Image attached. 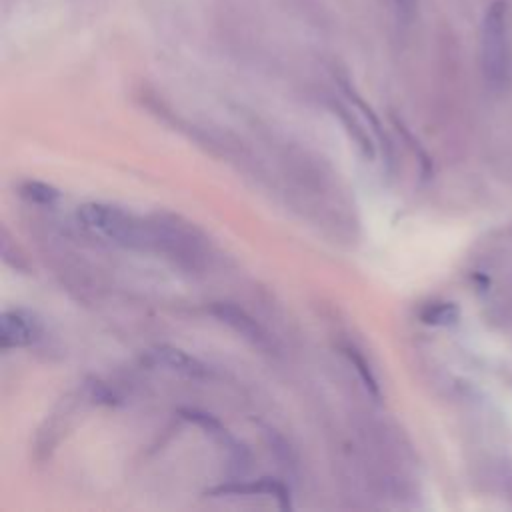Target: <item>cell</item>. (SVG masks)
Instances as JSON below:
<instances>
[{
	"mask_svg": "<svg viewBox=\"0 0 512 512\" xmlns=\"http://www.w3.org/2000/svg\"><path fill=\"white\" fill-rule=\"evenodd\" d=\"M480 64L486 84L494 92L508 88L512 78V44H510V10L504 0H494L480 26Z\"/></svg>",
	"mask_w": 512,
	"mask_h": 512,
	"instance_id": "6da1fadb",
	"label": "cell"
},
{
	"mask_svg": "<svg viewBox=\"0 0 512 512\" xmlns=\"http://www.w3.org/2000/svg\"><path fill=\"white\" fill-rule=\"evenodd\" d=\"M78 222L124 248H150V222L104 202H86L76 210Z\"/></svg>",
	"mask_w": 512,
	"mask_h": 512,
	"instance_id": "7a4b0ae2",
	"label": "cell"
},
{
	"mask_svg": "<svg viewBox=\"0 0 512 512\" xmlns=\"http://www.w3.org/2000/svg\"><path fill=\"white\" fill-rule=\"evenodd\" d=\"M150 222V248L174 258L178 264L194 268L204 256V244L198 230L178 216L158 214Z\"/></svg>",
	"mask_w": 512,
	"mask_h": 512,
	"instance_id": "3957f363",
	"label": "cell"
},
{
	"mask_svg": "<svg viewBox=\"0 0 512 512\" xmlns=\"http://www.w3.org/2000/svg\"><path fill=\"white\" fill-rule=\"evenodd\" d=\"M210 314L216 320H220L222 324H226L230 330H234L238 336L248 340L252 346H256L260 350L272 348V340H270L268 332L244 308H240L232 302H214L210 306Z\"/></svg>",
	"mask_w": 512,
	"mask_h": 512,
	"instance_id": "277c9868",
	"label": "cell"
},
{
	"mask_svg": "<svg viewBox=\"0 0 512 512\" xmlns=\"http://www.w3.org/2000/svg\"><path fill=\"white\" fill-rule=\"evenodd\" d=\"M40 336L38 320L26 310H6L0 318V346L4 350L10 348H26L34 344Z\"/></svg>",
	"mask_w": 512,
	"mask_h": 512,
	"instance_id": "5b68a950",
	"label": "cell"
},
{
	"mask_svg": "<svg viewBox=\"0 0 512 512\" xmlns=\"http://www.w3.org/2000/svg\"><path fill=\"white\" fill-rule=\"evenodd\" d=\"M150 358L154 364H158L174 374L186 376V378H206L208 376V368L204 362H200L198 358H194L192 354H188L176 346L160 344L150 350Z\"/></svg>",
	"mask_w": 512,
	"mask_h": 512,
	"instance_id": "8992f818",
	"label": "cell"
},
{
	"mask_svg": "<svg viewBox=\"0 0 512 512\" xmlns=\"http://www.w3.org/2000/svg\"><path fill=\"white\" fill-rule=\"evenodd\" d=\"M342 352H344V356L348 358V362L354 366V370H356V374H358V378L362 380V384L366 386V390L374 396V398H380V386H378V380H376V376H374V372H372V368H370V364H368V360L362 356V352L358 350V348H354V346H344L342 348Z\"/></svg>",
	"mask_w": 512,
	"mask_h": 512,
	"instance_id": "52a82bcc",
	"label": "cell"
},
{
	"mask_svg": "<svg viewBox=\"0 0 512 512\" xmlns=\"http://www.w3.org/2000/svg\"><path fill=\"white\" fill-rule=\"evenodd\" d=\"M20 196L32 204H40V206H50L54 204L58 198H60V190L46 184V182H40V180H26L20 184L18 188Z\"/></svg>",
	"mask_w": 512,
	"mask_h": 512,
	"instance_id": "ba28073f",
	"label": "cell"
},
{
	"mask_svg": "<svg viewBox=\"0 0 512 512\" xmlns=\"http://www.w3.org/2000/svg\"><path fill=\"white\" fill-rule=\"evenodd\" d=\"M460 310L452 302H432L422 308L420 320L432 326H450L458 320Z\"/></svg>",
	"mask_w": 512,
	"mask_h": 512,
	"instance_id": "9c48e42d",
	"label": "cell"
},
{
	"mask_svg": "<svg viewBox=\"0 0 512 512\" xmlns=\"http://www.w3.org/2000/svg\"><path fill=\"white\" fill-rule=\"evenodd\" d=\"M398 6L402 10H412V0H398Z\"/></svg>",
	"mask_w": 512,
	"mask_h": 512,
	"instance_id": "30bf717a",
	"label": "cell"
}]
</instances>
